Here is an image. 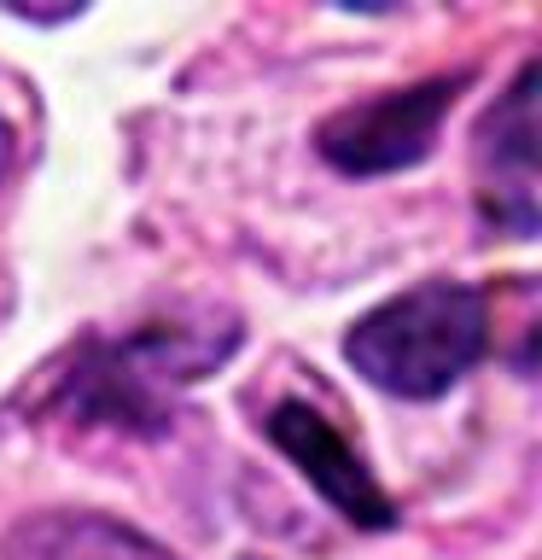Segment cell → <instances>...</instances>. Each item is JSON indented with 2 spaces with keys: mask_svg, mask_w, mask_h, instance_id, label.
<instances>
[{
  "mask_svg": "<svg viewBox=\"0 0 542 560\" xmlns=\"http://www.w3.org/2000/svg\"><path fill=\"white\" fill-rule=\"evenodd\" d=\"M239 350L234 315H199V322H146L122 339H82L47 374L35 409L59 415L70 427H111L129 438H157L175 420V397Z\"/></svg>",
  "mask_w": 542,
  "mask_h": 560,
  "instance_id": "6da1fadb",
  "label": "cell"
},
{
  "mask_svg": "<svg viewBox=\"0 0 542 560\" xmlns=\"http://www.w3.org/2000/svg\"><path fill=\"white\" fill-rule=\"evenodd\" d=\"M490 357V298L467 280H420L344 332V362L385 397L432 402Z\"/></svg>",
  "mask_w": 542,
  "mask_h": 560,
  "instance_id": "7a4b0ae2",
  "label": "cell"
},
{
  "mask_svg": "<svg viewBox=\"0 0 542 560\" xmlns=\"http://www.w3.org/2000/svg\"><path fill=\"white\" fill-rule=\"evenodd\" d=\"M467 77H432L414 88H385L374 100H356L332 112L315 135V152L339 175H397L414 170L437 147V129L455 112V94Z\"/></svg>",
  "mask_w": 542,
  "mask_h": 560,
  "instance_id": "3957f363",
  "label": "cell"
},
{
  "mask_svg": "<svg viewBox=\"0 0 542 560\" xmlns=\"http://www.w3.org/2000/svg\"><path fill=\"white\" fill-rule=\"evenodd\" d=\"M537 65L525 59L519 77L507 82V94L484 112L479 122V210L490 228L514 240L537 234Z\"/></svg>",
  "mask_w": 542,
  "mask_h": 560,
  "instance_id": "277c9868",
  "label": "cell"
},
{
  "mask_svg": "<svg viewBox=\"0 0 542 560\" xmlns=\"http://www.w3.org/2000/svg\"><path fill=\"white\" fill-rule=\"evenodd\" d=\"M269 427V444L286 455V462L304 472V479L321 490V497L339 508L350 525H367V532H385V525H397V508L391 497L379 490V479L367 472L362 450L350 444V438L332 427L321 409H309V402H274V415L262 420Z\"/></svg>",
  "mask_w": 542,
  "mask_h": 560,
  "instance_id": "5b68a950",
  "label": "cell"
},
{
  "mask_svg": "<svg viewBox=\"0 0 542 560\" xmlns=\"http://www.w3.org/2000/svg\"><path fill=\"white\" fill-rule=\"evenodd\" d=\"M0 560H175V555L134 525L99 514V508H47V514L12 525L7 542H0Z\"/></svg>",
  "mask_w": 542,
  "mask_h": 560,
  "instance_id": "8992f818",
  "label": "cell"
},
{
  "mask_svg": "<svg viewBox=\"0 0 542 560\" xmlns=\"http://www.w3.org/2000/svg\"><path fill=\"white\" fill-rule=\"evenodd\" d=\"M7 164H12V129L0 122V175H7Z\"/></svg>",
  "mask_w": 542,
  "mask_h": 560,
  "instance_id": "52a82bcc",
  "label": "cell"
}]
</instances>
